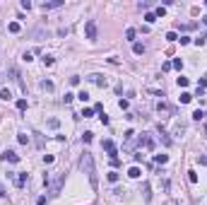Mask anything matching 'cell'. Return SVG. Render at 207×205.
Returning <instances> with one entry per match:
<instances>
[{
  "mask_svg": "<svg viewBox=\"0 0 207 205\" xmlns=\"http://www.w3.org/2000/svg\"><path fill=\"white\" fill-rule=\"evenodd\" d=\"M82 171H84L87 179H89V186L96 191V188H99V176H96V167H94V157H92L89 152L82 155Z\"/></svg>",
  "mask_w": 207,
  "mask_h": 205,
  "instance_id": "1",
  "label": "cell"
},
{
  "mask_svg": "<svg viewBox=\"0 0 207 205\" xmlns=\"http://www.w3.org/2000/svg\"><path fill=\"white\" fill-rule=\"evenodd\" d=\"M133 53H135V56H142V53H144V46H142V44H133Z\"/></svg>",
  "mask_w": 207,
  "mask_h": 205,
  "instance_id": "19",
  "label": "cell"
},
{
  "mask_svg": "<svg viewBox=\"0 0 207 205\" xmlns=\"http://www.w3.org/2000/svg\"><path fill=\"white\" fill-rule=\"evenodd\" d=\"M171 65H173V68H176V70H181V68H183V60H181V58H176V60H173Z\"/></svg>",
  "mask_w": 207,
  "mask_h": 205,
  "instance_id": "36",
  "label": "cell"
},
{
  "mask_svg": "<svg viewBox=\"0 0 207 205\" xmlns=\"http://www.w3.org/2000/svg\"><path fill=\"white\" fill-rule=\"evenodd\" d=\"M104 150L111 155V159H118V150H116V142L113 140H104Z\"/></svg>",
  "mask_w": 207,
  "mask_h": 205,
  "instance_id": "5",
  "label": "cell"
},
{
  "mask_svg": "<svg viewBox=\"0 0 207 205\" xmlns=\"http://www.w3.org/2000/svg\"><path fill=\"white\" fill-rule=\"evenodd\" d=\"M2 159L15 164V162H19V155H17V152H12V150H5V152H2Z\"/></svg>",
  "mask_w": 207,
  "mask_h": 205,
  "instance_id": "6",
  "label": "cell"
},
{
  "mask_svg": "<svg viewBox=\"0 0 207 205\" xmlns=\"http://www.w3.org/2000/svg\"><path fill=\"white\" fill-rule=\"evenodd\" d=\"M166 39H169V41H178V34H176V31H169V34H166Z\"/></svg>",
  "mask_w": 207,
  "mask_h": 205,
  "instance_id": "34",
  "label": "cell"
},
{
  "mask_svg": "<svg viewBox=\"0 0 207 205\" xmlns=\"http://www.w3.org/2000/svg\"><path fill=\"white\" fill-rule=\"evenodd\" d=\"M159 138H162V142H164V145H166V147L171 145V138H169V135H166V133L162 131V126H159Z\"/></svg>",
  "mask_w": 207,
  "mask_h": 205,
  "instance_id": "12",
  "label": "cell"
},
{
  "mask_svg": "<svg viewBox=\"0 0 207 205\" xmlns=\"http://www.w3.org/2000/svg\"><path fill=\"white\" fill-rule=\"evenodd\" d=\"M142 196H144V200H147V203L152 200V193H149V184H142Z\"/></svg>",
  "mask_w": 207,
  "mask_h": 205,
  "instance_id": "13",
  "label": "cell"
},
{
  "mask_svg": "<svg viewBox=\"0 0 207 205\" xmlns=\"http://www.w3.org/2000/svg\"><path fill=\"white\" fill-rule=\"evenodd\" d=\"M82 116H84V118H92V116H94V109H84V111H82Z\"/></svg>",
  "mask_w": 207,
  "mask_h": 205,
  "instance_id": "35",
  "label": "cell"
},
{
  "mask_svg": "<svg viewBox=\"0 0 207 205\" xmlns=\"http://www.w3.org/2000/svg\"><path fill=\"white\" fill-rule=\"evenodd\" d=\"M202 22H205V24H207V15H205V17H202Z\"/></svg>",
  "mask_w": 207,
  "mask_h": 205,
  "instance_id": "43",
  "label": "cell"
},
{
  "mask_svg": "<svg viewBox=\"0 0 207 205\" xmlns=\"http://www.w3.org/2000/svg\"><path fill=\"white\" fill-rule=\"evenodd\" d=\"M166 162H169L166 155H154V164H166Z\"/></svg>",
  "mask_w": 207,
  "mask_h": 205,
  "instance_id": "16",
  "label": "cell"
},
{
  "mask_svg": "<svg viewBox=\"0 0 207 205\" xmlns=\"http://www.w3.org/2000/svg\"><path fill=\"white\" fill-rule=\"evenodd\" d=\"M188 181L190 184H198V174L195 171H188Z\"/></svg>",
  "mask_w": 207,
  "mask_h": 205,
  "instance_id": "27",
  "label": "cell"
},
{
  "mask_svg": "<svg viewBox=\"0 0 207 205\" xmlns=\"http://www.w3.org/2000/svg\"><path fill=\"white\" fill-rule=\"evenodd\" d=\"M108 181H111V184H118V179H120V174H118V171H108Z\"/></svg>",
  "mask_w": 207,
  "mask_h": 205,
  "instance_id": "18",
  "label": "cell"
},
{
  "mask_svg": "<svg viewBox=\"0 0 207 205\" xmlns=\"http://www.w3.org/2000/svg\"><path fill=\"white\" fill-rule=\"evenodd\" d=\"M135 36H137V31H135L133 27H130V29L125 31V39H128V41H135Z\"/></svg>",
  "mask_w": 207,
  "mask_h": 205,
  "instance_id": "21",
  "label": "cell"
},
{
  "mask_svg": "<svg viewBox=\"0 0 207 205\" xmlns=\"http://www.w3.org/2000/svg\"><path fill=\"white\" fill-rule=\"evenodd\" d=\"M17 140L22 142V145H27V142H29V135H24V133H19V135H17Z\"/></svg>",
  "mask_w": 207,
  "mask_h": 205,
  "instance_id": "29",
  "label": "cell"
},
{
  "mask_svg": "<svg viewBox=\"0 0 207 205\" xmlns=\"http://www.w3.org/2000/svg\"><path fill=\"white\" fill-rule=\"evenodd\" d=\"M53 63H55L53 56H44V65H53Z\"/></svg>",
  "mask_w": 207,
  "mask_h": 205,
  "instance_id": "30",
  "label": "cell"
},
{
  "mask_svg": "<svg viewBox=\"0 0 207 205\" xmlns=\"http://www.w3.org/2000/svg\"><path fill=\"white\" fill-rule=\"evenodd\" d=\"M48 126H51V128H58L60 123H58V118H51V121H48Z\"/></svg>",
  "mask_w": 207,
  "mask_h": 205,
  "instance_id": "39",
  "label": "cell"
},
{
  "mask_svg": "<svg viewBox=\"0 0 207 205\" xmlns=\"http://www.w3.org/2000/svg\"><path fill=\"white\" fill-rule=\"evenodd\" d=\"M27 106H29V104H27V99H19V102H17V109H19V111H24Z\"/></svg>",
  "mask_w": 207,
  "mask_h": 205,
  "instance_id": "26",
  "label": "cell"
},
{
  "mask_svg": "<svg viewBox=\"0 0 207 205\" xmlns=\"http://www.w3.org/2000/svg\"><path fill=\"white\" fill-rule=\"evenodd\" d=\"M63 179L65 174H53V176H44V184L48 186V191H51V196H60V188H63Z\"/></svg>",
  "mask_w": 207,
  "mask_h": 205,
  "instance_id": "2",
  "label": "cell"
},
{
  "mask_svg": "<svg viewBox=\"0 0 207 205\" xmlns=\"http://www.w3.org/2000/svg\"><path fill=\"white\" fill-rule=\"evenodd\" d=\"M198 162L202 164V167H207V157H205V155H202V157H198Z\"/></svg>",
  "mask_w": 207,
  "mask_h": 205,
  "instance_id": "40",
  "label": "cell"
},
{
  "mask_svg": "<svg viewBox=\"0 0 207 205\" xmlns=\"http://www.w3.org/2000/svg\"><path fill=\"white\" fill-rule=\"evenodd\" d=\"M193 118H195V121H202V118H205V111H202V109L193 111Z\"/></svg>",
  "mask_w": 207,
  "mask_h": 205,
  "instance_id": "24",
  "label": "cell"
},
{
  "mask_svg": "<svg viewBox=\"0 0 207 205\" xmlns=\"http://www.w3.org/2000/svg\"><path fill=\"white\" fill-rule=\"evenodd\" d=\"M128 176H130V179H140V176H142V171H140V167H130V171H128Z\"/></svg>",
  "mask_w": 207,
  "mask_h": 205,
  "instance_id": "11",
  "label": "cell"
},
{
  "mask_svg": "<svg viewBox=\"0 0 207 205\" xmlns=\"http://www.w3.org/2000/svg\"><path fill=\"white\" fill-rule=\"evenodd\" d=\"M36 205H46V196H41L39 200H36Z\"/></svg>",
  "mask_w": 207,
  "mask_h": 205,
  "instance_id": "41",
  "label": "cell"
},
{
  "mask_svg": "<svg viewBox=\"0 0 207 205\" xmlns=\"http://www.w3.org/2000/svg\"><path fill=\"white\" fill-rule=\"evenodd\" d=\"M190 102H193V94H190V92L181 94V104H190Z\"/></svg>",
  "mask_w": 207,
  "mask_h": 205,
  "instance_id": "17",
  "label": "cell"
},
{
  "mask_svg": "<svg viewBox=\"0 0 207 205\" xmlns=\"http://www.w3.org/2000/svg\"><path fill=\"white\" fill-rule=\"evenodd\" d=\"M77 99H82V102H89V94H87V92H84V89H82V92L77 94Z\"/></svg>",
  "mask_w": 207,
  "mask_h": 205,
  "instance_id": "31",
  "label": "cell"
},
{
  "mask_svg": "<svg viewBox=\"0 0 207 205\" xmlns=\"http://www.w3.org/2000/svg\"><path fill=\"white\" fill-rule=\"evenodd\" d=\"M60 5H63V0H48V2H44L41 7L44 10H53V7H60Z\"/></svg>",
  "mask_w": 207,
  "mask_h": 205,
  "instance_id": "10",
  "label": "cell"
},
{
  "mask_svg": "<svg viewBox=\"0 0 207 205\" xmlns=\"http://www.w3.org/2000/svg\"><path fill=\"white\" fill-rule=\"evenodd\" d=\"M34 138H36V147L41 150L44 147V135H41V133H34Z\"/></svg>",
  "mask_w": 207,
  "mask_h": 205,
  "instance_id": "23",
  "label": "cell"
},
{
  "mask_svg": "<svg viewBox=\"0 0 207 205\" xmlns=\"http://www.w3.org/2000/svg\"><path fill=\"white\" fill-rule=\"evenodd\" d=\"M29 181V174H17V179H15V184H17V188H24V184Z\"/></svg>",
  "mask_w": 207,
  "mask_h": 205,
  "instance_id": "9",
  "label": "cell"
},
{
  "mask_svg": "<svg viewBox=\"0 0 207 205\" xmlns=\"http://www.w3.org/2000/svg\"><path fill=\"white\" fill-rule=\"evenodd\" d=\"M41 89H46V92H53V82H51V80H44V82H41Z\"/></svg>",
  "mask_w": 207,
  "mask_h": 205,
  "instance_id": "20",
  "label": "cell"
},
{
  "mask_svg": "<svg viewBox=\"0 0 207 205\" xmlns=\"http://www.w3.org/2000/svg\"><path fill=\"white\" fill-rule=\"evenodd\" d=\"M92 138H94V133H84L82 135V142H92Z\"/></svg>",
  "mask_w": 207,
  "mask_h": 205,
  "instance_id": "33",
  "label": "cell"
},
{
  "mask_svg": "<svg viewBox=\"0 0 207 205\" xmlns=\"http://www.w3.org/2000/svg\"><path fill=\"white\" fill-rule=\"evenodd\" d=\"M89 82H94L96 87H106V77H101V75H89Z\"/></svg>",
  "mask_w": 207,
  "mask_h": 205,
  "instance_id": "8",
  "label": "cell"
},
{
  "mask_svg": "<svg viewBox=\"0 0 207 205\" xmlns=\"http://www.w3.org/2000/svg\"><path fill=\"white\" fill-rule=\"evenodd\" d=\"M10 31H12V34H17V31H19V29H22V27H19V24H17V22H10Z\"/></svg>",
  "mask_w": 207,
  "mask_h": 205,
  "instance_id": "25",
  "label": "cell"
},
{
  "mask_svg": "<svg viewBox=\"0 0 207 205\" xmlns=\"http://www.w3.org/2000/svg\"><path fill=\"white\" fill-rule=\"evenodd\" d=\"M0 99H5V102H10V99H12V92H10L7 87H5L2 92H0Z\"/></svg>",
  "mask_w": 207,
  "mask_h": 205,
  "instance_id": "22",
  "label": "cell"
},
{
  "mask_svg": "<svg viewBox=\"0 0 207 205\" xmlns=\"http://www.w3.org/2000/svg\"><path fill=\"white\" fill-rule=\"evenodd\" d=\"M144 22H147V24H154V22H157V15H154V12H144Z\"/></svg>",
  "mask_w": 207,
  "mask_h": 205,
  "instance_id": "14",
  "label": "cell"
},
{
  "mask_svg": "<svg viewBox=\"0 0 207 205\" xmlns=\"http://www.w3.org/2000/svg\"><path fill=\"white\" fill-rule=\"evenodd\" d=\"M140 145H142V147H147V150H154V140L149 138V135H140Z\"/></svg>",
  "mask_w": 207,
  "mask_h": 205,
  "instance_id": "7",
  "label": "cell"
},
{
  "mask_svg": "<svg viewBox=\"0 0 207 205\" xmlns=\"http://www.w3.org/2000/svg\"><path fill=\"white\" fill-rule=\"evenodd\" d=\"M70 84H72V87H77V84H80V77H77V75H75V77H70Z\"/></svg>",
  "mask_w": 207,
  "mask_h": 205,
  "instance_id": "37",
  "label": "cell"
},
{
  "mask_svg": "<svg viewBox=\"0 0 207 205\" xmlns=\"http://www.w3.org/2000/svg\"><path fill=\"white\" fill-rule=\"evenodd\" d=\"M84 34H87L89 41L96 39V22H94V19H87V24H84Z\"/></svg>",
  "mask_w": 207,
  "mask_h": 205,
  "instance_id": "3",
  "label": "cell"
},
{
  "mask_svg": "<svg viewBox=\"0 0 207 205\" xmlns=\"http://www.w3.org/2000/svg\"><path fill=\"white\" fill-rule=\"evenodd\" d=\"M154 15H157V17H164V15H166V7H164V5H159V7H157V12H154Z\"/></svg>",
  "mask_w": 207,
  "mask_h": 205,
  "instance_id": "28",
  "label": "cell"
},
{
  "mask_svg": "<svg viewBox=\"0 0 207 205\" xmlns=\"http://www.w3.org/2000/svg\"><path fill=\"white\" fill-rule=\"evenodd\" d=\"M157 111H159V116H162V118H169V116H173V109H171L166 102H159V104H157Z\"/></svg>",
  "mask_w": 207,
  "mask_h": 205,
  "instance_id": "4",
  "label": "cell"
},
{
  "mask_svg": "<svg viewBox=\"0 0 207 205\" xmlns=\"http://www.w3.org/2000/svg\"><path fill=\"white\" fill-rule=\"evenodd\" d=\"M0 196H7V193H5V188H2V186H0Z\"/></svg>",
  "mask_w": 207,
  "mask_h": 205,
  "instance_id": "42",
  "label": "cell"
},
{
  "mask_svg": "<svg viewBox=\"0 0 207 205\" xmlns=\"http://www.w3.org/2000/svg\"><path fill=\"white\" fill-rule=\"evenodd\" d=\"M118 106H120L123 111H128V102H125V99H120V102H118Z\"/></svg>",
  "mask_w": 207,
  "mask_h": 205,
  "instance_id": "38",
  "label": "cell"
},
{
  "mask_svg": "<svg viewBox=\"0 0 207 205\" xmlns=\"http://www.w3.org/2000/svg\"><path fill=\"white\" fill-rule=\"evenodd\" d=\"M186 133V123H176V128H173V135H183Z\"/></svg>",
  "mask_w": 207,
  "mask_h": 205,
  "instance_id": "15",
  "label": "cell"
},
{
  "mask_svg": "<svg viewBox=\"0 0 207 205\" xmlns=\"http://www.w3.org/2000/svg\"><path fill=\"white\" fill-rule=\"evenodd\" d=\"M178 87H188V77L181 75V77H178Z\"/></svg>",
  "mask_w": 207,
  "mask_h": 205,
  "instance_id": "32",
  "label": "cell"
}]
</instances>
